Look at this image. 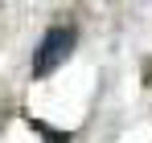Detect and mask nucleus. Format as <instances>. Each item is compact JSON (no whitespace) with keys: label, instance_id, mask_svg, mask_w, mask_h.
Segmentation results:
<instances>
[{"label":"nucleus","instance_id":"obj_1","mask_svg":"<svg viewBox=\"0 0 152 143\" xmlns=\"http://www.w3.org/2000/svg\"><path fill=\"white\" fill-rule=\"evenodd\" d=\"M78 45V33L74 29H66V25H53L50 33L41 37V45H37V53H33V78H50L70 53H74Z\"/></svg>","mask_w":152,"mask_h":143}]
</instances>
